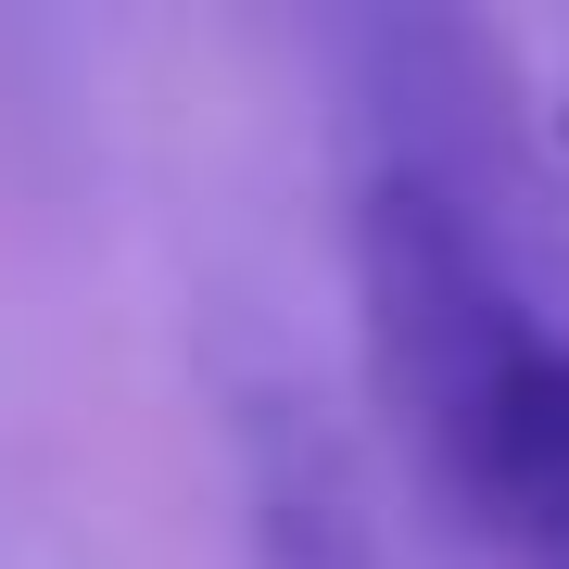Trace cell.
Wrapping results in <instances>:
<instances>
[{"instance_id":"6da1fadb","label":"cell","mask_w":569,"mask_h":569,"mask_svg":"<svg viewBox=\"0 0 569 569\" xmlns=\"http://www.w3.org/2000/svg\"><path fill=\"white\" fill-rule=\"evenodd\" d=\"M241 493H253V569H392L355 456L279 392H253L241 418Z\"/></svg>"}]
</instances>
